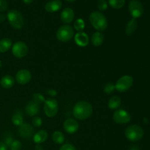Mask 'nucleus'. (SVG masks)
I'll return each mask as SVG.
<instances>
[{"label":"nucleus","mask_w":150,"mask_h":150,"mask_svg":"<svg viewBox=\"0 0 150 150\" xmlns=\"http://www.w3.org/2000/svg\"><path fill=\"white\" fill-rule=\"evenodd\" d=\"M93 112L92 105L86 101H80L74 105L73 114L77 120H84L92 116Z\"/></svg>","instance_id":"1"},{"label":"nucleus","mask_w":150,"mask_h":150,"mask_svg":"<svg viewBox=\"0 0 150 150\" xmlns=\"http://www.w3.org/2000/svg\"><path fill=\"white\" fill-rule=\"evenodd\" d=\"M89 21L92 26L98 32H103L108 27V21L101 12H92L89 16Z\"/></svg>","instance_id":"2"},{"label":"nucleus","mask_w":150,"mask_h":150,"mask_svg":"<svg viewBox=\"0 0 150 150\" xmlns=\"http://www.w3.org/2000/svg\"><path fill=\"white\" fill-rule=\"evenodd\" d=\"M7 20L10 24L16 29H20L24 24V18L20 11L17 10H11L7 13Z\"/></svg>","instance_id":"3"},{"label":"nucleus","mask_w":150,"mask_h":150,"mask_svg":"<svg viewBox=\"0 0 150 150\" xmlns=\"http://www.w3.org/2000/svg\"><path fill=\"white\" fill-rule=\"evenodd\" d=\"M144 131L141 126L132 125L127 127L125 131V137L130 142H138L143 138Z\"/></svg>","instance_id":"4"},{"label":"nucleus","mask_w":150,"mask_h":150,"mask_svg":"<svg viewBox=\"0 0 150 150\" xmlns=\"http://www.w3.org/2000/svg\"><path fill=\"white\" fill-rule=\"evenodd\" d=\"M74 36V29L70 25H63L57 32V38L61 42H68Z\"/></svg>","instance_id":"5"},{"label":"nucleus","mask_w":150,"mask_h":150,"mask_svg":"<svg viewBox=\"0 0 150 150\" xmlns=\"http://www.w3.org/2000/svg\"><path fill=\"white\" fill-rule=\"evenodd\" d=\"M133 84V77L130 76H124L118 79L115 84V89L120 92H125L132 87Z\"/></svg>","instance_id":"6"},{"label":"nucleus","mask_w":150,"mask_h":150,"mask_svg":"<svg viewBox=\"0 0 150 150\" xmlns=\"http://www.w3.org/2000/svg\"><path fill=\"white\" fill-rule=\"evenodd\" d=\"M59 111V105L55 99L48 98L44 103V112L48 117H54Z\"/></svg>","instance_id":"7"},{"label":"nucleus","mask_w":150,"mask_h":150,"mask_svg":"<svg viewBox=\"0 0 150 150\" xmlns=\"http://www.w3.org/2000/svg\"><path fill=\"white\" fill-rule=\"evenodd\" d=\"M128 9L133 18H139L144 13V6L139 0H131L129 2Z\"/></svg>","instance_id":"8"},{"label":"nucleus","mask_w":150,"mask_h":150,"mask_svg":"<svg viewBox=\"0 0 150 150\" xmlns=\"http://www.w3.org/2000/svg\"><path fill=\"white\" fill-rule=\"evenodd\" d=\"M12 52L16 58H23L27 55L29 52V48L25 42L18 41L12 46Z\"/></svg>","instance_id":"9"},{"label":"nucleus","mask_w":150,"mask_h":150,"mask_svg":"<svg viewBox=\"0 0 150 150\" xmlns=\"http://www.w3.org/2000/svg\"><path fill=\"white\" fill-rule=\"evenodd\" d=\"M113 120L117 124H127V123L130 122V120H131V115L125 110L118 109L114 113Z\"/></svg>","instance_id":"10"},{"label":"nucleus","mask_w":150,"mask_h":150,"mask_svg":"<svg viewBox=\"0 0 150 150\" xmlns=\"http://www.w3.org/2000/svg\"><path fill=\"white\" fill-rule=\"evenodd\" d=\"M16 81L19 83V84H26L29 83L32 79V74L30 72L26 69H23L21 70L16 73Z\"/></svg>","instance_id":"11"},{"label":"nucleus","mask_w":150,"mask_h":150,"mask_svg":"<svg viewBox=\"0 0 150 150\" xmlns=\"http://www.w3.org/2000/svg\"><path fill=\"white\" fill-rule=\"evenodd\" d=\"M63 127L67 133L73 134L78 131L79 128V124L74 119L69 118L64 121V124H63Z\"/></svg>","instance_id":"12"},{"label":"nucleus","mask_w":150,"mask_h":150,"mask_svg":"<svg viewBox=\"0 0 150 150\" xmlns=\"http://www.w3.org/2000/svg\"><path fill=\"white\" fill-rule=\"evenodd\" d=\"M18 133L22 138L25 139H29L33 136L34 128L31 125L28 123H23L19 126Z\"/></svg>","instance_id":"13"},{"label":"nucleus","mask_w":150,"mask_h":150,"mask_svg":"<svg viewBox=\"0 0 150 150\" xmlns=\"http://www.w3.org/2000/svg\"><path fill=\"white\" fill-rule=\"evenodd\" d=\"M75 18V13L73 9L66 7L61 13V20L63 23L68 24L73 22Z\"/></svg>","instance_id":"14"},{"label":"nucleus","mask_w":150,"mask_h":150,"mask_svg":"<svg viewBox=\"0 0 150 150\" xmlns=\"http://www.w3.org/2000/svg\"><path fill=\"white\" fill-rule=\"evenodd\" d=\"M25 111L29 117H35L39 113L40 105L35 101H29L25 107Z\"/></svg>","instance_id":"15"},{"label":"nucleus","mask_w":150,"mask_h":150,"mask_svg":"<svg viewBox=\"0 0 150 150\" xmlns=\"http://www.w3.org/2000/svg\"><path fill=\"white\" fill-rule=\"evenodd\" d=\"M62 3L60 0H51L45 5V10L48 13H55L62 8Z\"/></svg>","instance_id":"16"},{"label":"nucleus","mask_w":150,"mask_h":150,"mask_svg":"<svg viewBox=\"0 0 150 150\" xmlns=\"http://www.w3.org/2000/svg\"><path fill=\"white\" fill-rule=\"evenodd\" d=\"M75 42H76L79 46L81 47H85L89 44V37H88L87 34L85 32H78L76 35H75Z\"/></svg>","instance_id":"17"},{"label":"nucleus","mask_w":150,"mask_h":150,"mask_svg":"<svg viewBox=\"0 0 150 150\" xmlns=\"http://www.w3.org/2000/svg\"><path fill=\"white\" fill-rule=\"evenodd\" d=\"M14 78L9 75L3 76L0 80V84H1V87H3L4 89H10L14 86Z\"/></svg>","instance_id":"18"},{"label":"nucleus","mask_w":150,"mask_h":150,"mask_svg":"<svg viewBox=\"0 0 150 150\" xmlns=\"http://www.w3.org/2000/svg\"><path fill=\"white\" fill-rule=\"evenodd\" d=\"M48 139V133L45 130H41L40 131L37 132L33 136V140L35 143L37 144H40L43 143Z\"/></svg>","instance_id":"19"},{"label":"nucleus","mask_w":150,"mask_h":150,"mask_svg":"<svg viewBox=\"0 0 150 150\" xmlns=\"http://www.w3.org/2000/svg\"><path fill=\"white\" fill-rule=\"evenodd\" d=\"M138 27V22L137 20L135 18H132L131 20L129 21L128 23H127L125 27V33L126 35L130 36V35H132L136 30L137 29Z\"/></svg>","instance_id":"20"},{"label":"nucleus","mask_w":150,"mask_h":150,"mask_svg":"<svg viewBox=\"0 0 150 150\" xmlns=\"http://www.w3.org/2000/svg\"><path fill=\"white\" fill-rule=\"evenodd\" d=\"M91 42H92V45L95 47L100 46L104 42V36L101 32H97L94 33V35L92 36V39H91Z\"/></svg>","instance_id":"21"},{"label":"nucleus","mask_w":150,"mask_h":150,"mask_svg":"<svg viewBox=\"0 0 150 150\" xmlns=\"http://www.w3.org/2000/svg\"><path fill=\"white\" fill-rule=\"evenodd\" d=\"M122 100L119 96H113L109 99L108 103V106L110 109H117L121 105Z\"/></svg>","instance_id":"22"},{"label":"nucleus","mask_w":150,"mask_h":150,"mask_svg":"<svg viewBox=\"0 0 150 150\" xmlns=\"http://www.w3.org/2000/svg\"><path fill=\"white\" fill-rule=\"evenodd\" d=\"M12 47V41L10 38H3L0 40V53H5Z\"/></svg>","instance_id":"23"},{"label":"nucleus","mask_w":150,"mask_h":150,"mask_svg":"<svg viewBox=\"0 0 150 150\" xmlns=\"http://www.w3.org/2000/svg\"><path fill=\"white\" fill-rule=\"evenodd\" d=\"M52 140L57 144H62L64 142V136L62 132L55 131L52 134Z\"/></svg>","instance_id":"24"},{"label":"nucleus","mask_w":150,"mask_h":150,"mask_svg":"<svg viewBox=\"0 0 150 150\" xmlns=\"http://www.w3.org/2000/svg\"><path fill=\"white\" fill-rule=\"evenodd\" d=\"M12 122L16 126H20L23 124V118L20 111H18L13 114V116L12 117Z\"/></svg>","instance_id":"25"},{"label":"nucleus","mask_w":150,"mask_h":150,"mask_svg":"<svg viewBox=\"0 0 150 150\" xmlns=\"http://www.w3.org/2000/svg\"><path fill=\"white\" fill-rule=\"evenodd\" d=\"M108 4L114 9H121L125 4V0H108Z\"/></svg>","instance_id":"26"},{"label":"nucleus","mask_w":150,"mask_h":150,"mask_svg":"<svg viewBox=\"0 0 150 150\" xmlns=\"http://www.w3.org/2000/svg\"><path fill=\"white\" fill-rule=\"evenodd\" d=\"M85 27L84 21L81 18H79L75 21L74 23V29L75 30L78 31L79 32H81Z\"/></svg>","instance_id":"27"},{"label":"nucleus","mask_w":150,"mask_h":150,"mask_svg":"<svg viewBox=\"0 0 150 150\" xmlns=\"http://www.w3.org/2000/svg\"><path fill=\"white\" fill-rule=\"evenodd\" d=\"M32 98H33V101H35L36 103L39 104V105L41 103H43L45 101V99L43 97V95H42L40 93H35L33 96H32Z\"/></svg>","instance_id":"28"},{"label":"nucleus","mask_w":150,"mask_h":150,"mask_svg":"<svg viewBox=\"0 0 150 150\" xmlns=\"http://www.w3.org/2000/svg\"><path fill=\"white\" fill-rule=\"evenodd\" d=\"M115 85L113 83H108L104 86L103 88V91L105 92L106 94L109 95V94L113 93L115 90Z\"/></svg>","instance_id":"29"},{"label":"nucleus","mask_w":150,"mask_h":150,"mask_svg":"<svg viewBox=\"0 0 150 150\" xmlns=\"http://www.w3.org/2000/svg\"><path fill=\"white\" fill-rule=\"evenodd\" d=\"M108 2L106 0H99L98 1V7L100 11H105L108 8Z\"/></svg>","instance_id":"30"},{"label":"nucleus","mask_w":150,"mask_h":150,"mask_svg":"<svg viewBox=\"0 0 150 150\" xmlns=\"http://www.w3.org/2000/svg\"><path fill=\"white\" fill-rule=\"evenodd\" d=\"M21 146H22V144L21 143L20 141L15 140L12 142L10 147V150H20L21 149Z\"/></svg>","instance_id":"31"},{"label":"nucleus","mask_w":150,"mask_h":150,"mask_svg":"<svg viewBox=\"0 0 150 150\" xmlns=\"http://www.w3.org/2000/svg\"><path fill=\"white\" fill-rule=\"evenodd\" d=\"M32 124L35 127H40L42 124V120L39 117H34L32 118Z\"/></svg>","instance_id":"32"},{"label":"nucleus","mask_w":150,"mask_h":150,"mask_svg":"<svg viewBox=\"0 0 150 150\" xmlns=\"http://www.w3.org/2000/svg\"><path fill=\"white\" fill-rule=\"evenodd\" d=\"M8 8V4L6 0H0V12H4Z\"/></svg>","instance_id":"33"},{"label":"nucleus","mask_w":150,"mask_h":150,"mask_svg":"<svg viewBox=\"0 0 150 150\" xmlns=\"http://www.w3.org/2000/svg\"><path fill=\"white\" fill-rule=\"evenodd\" d=\"M59 150H76V148L71 144H65L60 147Z\"/></svg>","instance_id":"34"},{"label":"nucleus","mask_w":150,"mask_h":150,"mask_svg":"<svg viewBox=\"0 0 150 150\" xmlns=\"http://www.w3.org/2000/svg\"><path fill=\"white\" fill-rule=\"evenodd\" d=\"M47 94L49 95H51V96H56V95H57V92L56 90H54V89H48V90L46 91Z\"/></svg>","instance_id":"35"},{"label":"nucleus","mask_w":150,"mask_h":150,"mask_svg":"<svg viewBox=\"0 0 150 150\" xmlns=\"http://www.w3.org/2000/svg\"><path fill=\"white\" fill-rule=\"evenodd\" d=\"M0 150H7V146L4 142H0Z\"/></svg>","instance_id":"36"},{"label":"nucleus","mask_w":150,"mask_h":150,"mask_svg":"<svg viewBox=\"0 0 150 150\" xmlns=\"http://www.w3.org/2000/svg\"><path fill=\"white\" fill-rule=\"evenodd\" d=\"M6 19V16H4V14H0V23H2V22H4V21H5Z\"/></svg>","instance_id":"37"},{"label":"nucleus","mask_w":150,"mask_h":150,"mask_svg":"<svg viewBox=\"0 0 150 150\" xmlns=\"http://www.w3.org/2000/svg\"><path fill=\"white\" fill-rule=\"evenodd\" d=\"M129 150H140L139 147L136 145H132L130 148H129Z\"/></svg>","instance_id":"38"},{"label":"nucleus","mask_w":150,"mask_h":150,"mask_svg":"<svg viewBox=\"0 0 150 150\" xmlns=\"http://www.w3.org/2000/svg\"><path fill=\"white\" fill-rule=\"evenodd\" d=\"M35 150H43V148L40 144H37V146L35 147Z\"/></svg>","instance_id":"39"},{"label":"nucleus","mask_w":150,"mask_h":150,"mask_svg":"<svg viewBox=\"0 0 150 150\" xmlns=\"http://www.w3.org/2000/svg\"><path fill=\"white\" fill-rule=\"evenodd\" d=\"M23 1L25 3V4H32V2H33L34 0H23Z\"/></svg>","instance_id":"40"},{"label":"nucleus","mask_w":150,"mask_h":150,"mask_svg":"<svg viewBox=\"0 0 150 150\" xmlns=\"http://www.w3.org/2000/svg\"><path fill=\"white\" fill-rule=\"evenodd\" d=\"M65 1H68V2H73V1H75L76 0H65Z\"/></svg>","instance_id":"41"}]
</instances>
